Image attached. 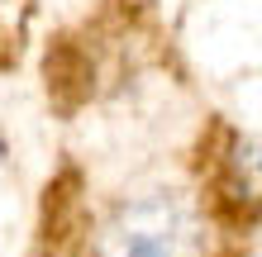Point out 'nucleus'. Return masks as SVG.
Returning a JSON list of instances; mask_svg holds the SVG:
<instances>
[{
  "instance_id": "obj_1",
  "label": "nucleus",
  "mask_w": 262,
  "mask_h": 257,
  "mask_svg": "<svg viewBox=\"0 0 262 257\" xmlns=\"http://www.w3.org/2000/svg\"><path fill=\"white\" fill-rule=\"evenodd\" d=\"M100 257H200V224L181 195L143 191L105 219Z\"/></svg>"
}]
</instances>
